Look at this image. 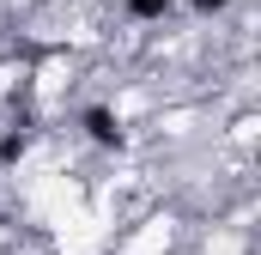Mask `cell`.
<instances>
[{"label": "cell", "mask_w": 261, "mask_h": 255, "mask_svg": "<svg viewBox=\"0 0 261 255\" xmlns=\"http://www.w3.org/2000/svg\"><path fill=\"white\" fill-rule=\"evenodd\" d=\"M79 134H85L97 152H122V146H128V128H122V116H116L110 104H85V110H79Z\"/></svg>", "instance_id": "1"}, {"label": "cell", "mask_w": 261, "mask_h": 255, "mask_svg": "<svg viewBox=\"0 0 261 255\" xmlns=\"http://www.w3.org/2000/svg\"><path fill=\"white\" fill-rule=\"evenodd\" d=\"M31 140H37V128H31V122H12V128H6V134H0V170L18 164V158L31 152Z\"/></svg>", "instance_id": "2"}, {"label": "cell", "mask_w": 261, "mask_h": 255, "mask_svg": "<svg viewBox=\"0 0 261 255\" xmlns=\"http://www.w3.org/2000/svg\"><path fill=\"white\" fill-rule=\"evenodd\" d=\"M170 6H176V0H122V12H128V18H140V24H152V18H164Z\"/></svg>", "instance_id": "3"}, {"label": "cell", "mask_w": 261, "mask_h": 255, "mask_svg": "<svg viewBox=\"0 0 261 255\" xmlns=\"http://www.w3.org/2000/svg\"><path fill=\"white\" fill-rule=\"evenodd\" d=\"M189 6H195V12H206V18H213V12H225L231 0H189Z\"/></svg>", "instance_id": "4"}]
</instances>
